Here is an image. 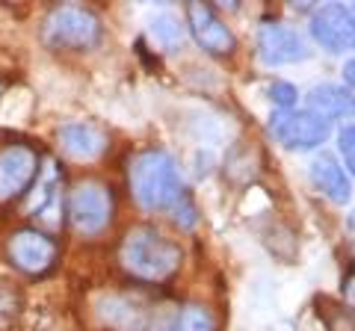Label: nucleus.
Masks as SVG:
<instances>
[{
  "label": "nucleus",
  "instance_id": "obj_6",
  "mask_svg": "<svg viewBox=\"0 0 355 331\" xmlns=\"http://www.w3.org/2000/svg\"><path fill=\"white\" fill-rule=\"evenodd\" d=\"M270 130L291 151H311L329 139V125L308 109H279L270 121Z\"/></svg>",
  "mask_w": 355,
  "mask_h": 331
},
{
  "label": "nucleus",
  "instance_id": "obj_17",
  "mask_svg": "<svg viewBox=\"0 0 355 331\" xmlns=\"http://www.w3.org/2000/svg\"><path fill=\"white\" fill-rule=\"evenodd\" d=\"M175 331H216V319L205 305H187L178 314Z\"/></svg>",
  "mask_w": 355,
  "mask_h": 331
},
{
  "label": "nucleus",
  "instance_id": "obj_14",
  "mask_svg": "<svg viewBox=\"0 0 355 331\" xmlns=\"http://www.w3.org/2000/svg\"><path fill=\"white\" fill-rule=\"evenodd\" d=\"M352 109V92L335 83H320L308 92V113L323 118L326 125L335 118H343Z\"/></svg>",
  "mask_w": 355,
  "mask_h": 331
},
{
  "label": "nucleus",
  "instance_id": "obj_15",
  "mask_svg": "<svg viewBox=\"0 0 355 331\" xmlns=\"http://www.w3.org/2000/svg\"><path fill=\"white\" fill-rule=\"evenodd\" d=\"M33 213L39 216V222H42V225L60 228V222H62V198H60L57 184H53V181H48V184L42 186L39 202L33 204Z\"/></svg>",
  "mask_w": 355,
  "mask_h": 331
},
{
  "label": "nucleus",
  "instance_id": "obj_10",
  "mask_svg": "<svg viewBox=\"0 0 355 331\" xmlns=\"http://www.w3.org/2000/svg\"><path fill=\"white\" fill-rule=\"evenodd\" d=\"M258 53L266 65H291L311 57L308 45L296 30L279 24V21H263L258 30Z\"/></svg>",
  "mask_w": 355,
  "mask_h": 331
},
{
  "label": "nucleus",
  "instance_id": "obj_20",
  "mask_svg": "<svg viewBox=\"0 0 355 331\" xmlns=\"http://www.w3.org/2000/svg\"><path fill=\"white\" fill-rule=\"evenodd\" d=\"M352 139H355V130H352V125H347V127L340 130V136H338V148H340V154H343V160H347V169H352V166H355Z\"/></svg>",
  "mask_w": 355,
  "mask_h": 331
},
{
  "label": "nucleus",
  "instance_id": "obj_18",
  "mask_svg": "<svg viewBox=\"0 0 355 331\" xmlns=\"http://www.w3.org/2000/svg\"><path fill=\"white\" fill-rule=\"evenodd\" d=\"M21 311V296L15 290V284L0 281V328H9L15 323V316Z\"/></svg>",
  "mask_w": 355,
  "mask_h": 331
},
{
  "label": "nucleus",
  "instance_id": "obj_19",
  "mask_svg": "<svg viewBox=\"0 0 355 331\" xmlns=\"http://www.w3.org/2000/svg\"><path fill=\"white\" fill-rule=\"evenodd\" d=\"M270 98H272V104L279 109H293L299 95H296V89L291 83H272L270 86Z\"/></svg>",
  "mask_w": 355,
  "mask_h": 331
},
{
  "label": "nucleus",
  "instance_id": "obj_12",
  "mask_svg": "<svg viewBox=\"0 0 355 331\" xmlns=\"http://www.w3.org/2000/svg\"><path fill=\"white\" fill-rule=\"evenodd\" d=\"M60 145L69 157L89 163L98 160L110 145V136L104 127L92 125V121H69V125L60 127Z\"/></svg>",
  "mask_w": 355,
  "mask_h": 331
},
{
  "label": "nucleus",
  "instance_id": "obj_13",
  "mask_svg": "<svg viewBox=\"0 0 355 331\" xmlns=\"http://www.w3.org/2000/svg\"><path fill=\"white\" fill-rule=\"evenodd\" d=\"M311 178H314L317 190L326 198H331V202H338V204L349 202V195H352L349 175L331 154H320V157L311 163Z\"/></svg>",
  "mask_w": 355,
  "mask_h": 331
},
{
  "label": "nucleus",
  "instance_id": "obj_3",
  "mask_svg": "<svg viewBox=\"0 0 355 331\" xmlns=\"http://www.w3.org/2000/svg\"><path fill=\"white\" fill-rule=\"evenodd\" d=\"M101 39L104 24L89 6H57L42 21V45L51 51H92Z\"/></svg>",
  "mask_w": 355,
  "mask_h": 331
},
{
  "label": "nucleus",
  "instance_id": "obj_16",
  "mask_svg": "<svg viewBox=\"0 0 355 331\" xmlns=\"http://www.w3.org/2000/svg\"><path fill=\"white\" fill-rule=\"evenodd\" d=\"M151 36L163 51H175L184 42V24L175 15H157L151 21Z\"/></svg>",
  "mask_w": 355,
  "mask_h": 331
},
{
  "label": "nucleus",
  "instance_id": "obj_1",
  "mask_svg": "<svg viewBox=\"0 0 355 331\" xmlns=\"http://www.w3.org/2000/svg\"><path fill=\"white\" fill-rule=\"evenodd\" d=\"M184 251L175 240L160 234L151 225H137L121 237L119 246V263L128 275L148 284L169 281L172 275L181 269Z\"/></svg>",
  "mask_w": 355,
  "mask_h": 331
},
{
  "label": "nucleus",
  "instance_id": "obj_11",
  "mask_svg": "<svg viewBox=\"0 0 355 331\" xmlns=\"http://www.w3.org/2000/svg\"><path fill=\"white\" fill-rule=\"evenodd\" d=\"M311 33H314V39L331 53L349 51L352 48V36H355L352 9L343 6V3L320 6L314 12V18H311Z\"/></svg>",
  "mask_w": 355,
  "mask_h": 331
},
{
  "label": "nucleus",
  "instance_id": "obj_7",
  "mask_svg": "<svg viewBox=\"0 0 355 331\" xmlns=\"http://www.w3.org/2000/svg\"><path fill=\"white\" fill-rule=\"evenodd\" d=\"M92 311L107 331H146L151 323L148 305L128 293H101Z\"/></svg>",
  "mask_w": 355,
  "mask_h": 331
},
{
  "label": "nucleus",
  "instance_id": "obj_4",
  "mask_svg": "<svg viewBox=\"0 0 355 331\" xmlns=\"http://www.w3.org/2000/svg\"><path fill=\"white\" fill-rule=\"evenodd\" d=\"M69 216L77 234L98 237L113 222V193L98 181H83L74 186L69 198Z\"/></svg>",
  "mask_w": 355,
  "mask_h": 331
},
{
  "label": "nucleus",
  "instance_id": "obj_21",
  "mask_svg": "<svg viewBox=\"0 0 355 331\" xmlns=\"http://www.w3.org/2000/svg\"><path fill=\"white\" fill-rule=\"evenodd\" d=\"M347 86H352V60L347 62Z\"/></svg>",
  "mask_w": 355,
  "mask_h": 331
},
{
  "label": "nucleus",
  "instance_id": "obj_2",
  "mask_svg": "<svg viewBox=\"0 0 355 331\" xmlns=\"http://www.w3.org/2000/svg\"><path fill=\"white\" fill-rule=\"evenodd\" d=\"M128 184L139 207L169 211L184 198V181L175 160L160 148H146L128 166Z\"/></svg>",
  "mask_w": 355,
  "mask_h": 331
},
{
  "label": "nucleus",
  "instance_id": "obj_5",
  "mask_svg": "<svg viewBox=\"0 0 355 331\" xmlns=\"http://www.w3.org/2000/svg\"><path fill=\"white\" fill-rule=\"evenodd\" d=\"M9 263L24 275H44L60 258V246L39 228H21L6 242Z\"/></svg>",
  "mask_w": 355,
  "mask_h": 331
},
{
  "label": "nucleus",
  "instance_id": "obj_9",
  "mask_svg": "<svg viewBox=\"0 0 355 331\" xmlns=\"http://www.w3.org/2000/svg\"><path fill=\"white\" fill-rule=\"evenodd\" d=\"M187 21H190V30L196 42L202 45V51H207L210 57H231L237 51V39L234 33L225 27L214 6L207 3H187Z\"/></svg>",
  "mask_w": 355,
  "mask_h": 331
},
{
  "label": "nucleus",
  "instance_id": "obj_8",
  "mask_svg": "<svg viewBox=\"0 0 355 331\" xmlns=\"http://www.w3.org/2000/svg\"><path fill=\"white\" fill-rule=\"evenodd\" d=\"M39 178V154L24 145H9L0 151V202L24 195Z\"/></svg>",
  "mask_w": 355,
  "mask_h": 331
}]
</instances>
